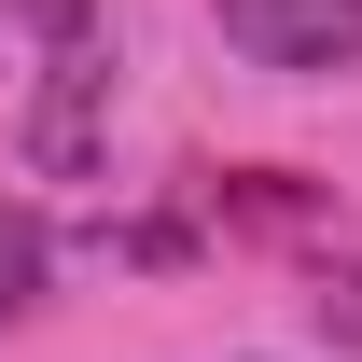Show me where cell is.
I'll return each mask as SVG.
<instances>
[{"label":"cell","mask_w":362,"mask_h":362,"mask_svg":"<svg viewBox=\"0 0 362 362\" xmlns=\"http://www.w3.org/2000/svg\"><path fill=\"white\" fill-rule=\"evenodd\" d=\"M28 28L56 42V84H42V112H28V153H42L56 181L98 153V98H112V28H98L84 0H28Z\"/></svg>","instance_id":"1"},{"label":"cell","mask_w":362,"mask_h":362,"mask_svg":"<svg viewBox=\"0 0 362 362\" xmlns=\"http://www.w3.org/2000/svg\"><path fill=\"white\" fill-rule=\"evenodd\" d=\"M251 70H362V0H209Z\"/></svg>","instance_id":"2"},{"label":"cell","mask_w":362,"mask_h":362,"mask_svg":"<svg viewBox=\"0 0 362 362\" xmlns=\"http://www.w3.org/2000/svg\"><path fill=\"white\" fill-rule=\"evenodd\" d=\"M42 265H56V237L28 223V209H0V320H28V293H42Z\"/></svg>","instance_id":"3"},{"label":"cell","mask_w":362,"mask_h":362,"mask_svg":"<svg viewBox=\"0 0 362 362\" xmlns=\"http://www.w3.org/2000/svg\"><path fill=\"white\" fill-rule=\"evenodd\" d=\"M307 307H320V320H349V334H362V279H320Z\"/></svg>","instance_id":"4"}]
</instances>
